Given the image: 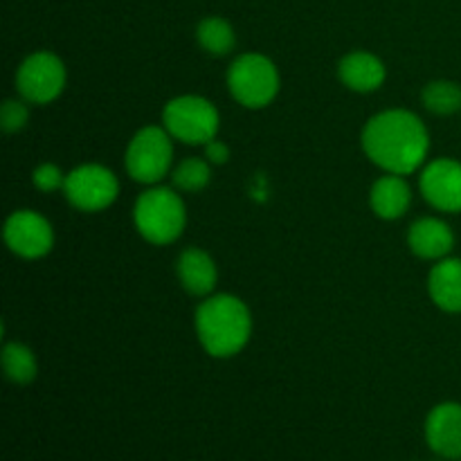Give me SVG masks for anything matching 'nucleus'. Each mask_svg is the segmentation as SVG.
Instances as JSON below:
<instances>
[{
    "instance_id": "f257e3e1",
    "label": "nucleus",
    "mask_w": 461,
    "mask_h": 461,
    "mask_svg": "<svg viewBox=\"0 0 461 461\" xmlns=\"http://www.w3.org/2000/svg\"><path fill=\"white\" fill-rule=\"evenodd\" d=\"M363 149L369 160L387 174H414L426 162L430 135L414 113L394 108L374 115L365 124Z\"/></svg>"
},
{
    "instance_id": "f03ea898",
    "label": "nucleus",
    "mask_w": 461,
    "mask_h": 461,
    "mask_svg": "<svg viewBox=\"0 0 461 461\" xmlns=\"http://www.w3.org/2000/svg\"><path fill=\"white\" fill-rule=\"evenodd\" d=\"M196 333L207 354L232 358L250 340L252 315L239 297L216 293L196 309Z\"/></svg>"
},
{
    "instance_id": "7ed1b4c3",
    "label": "nucleus",
    "mask_w": 461,
    "mask_h": 461,
    "mask_svg": "<svg viewBox=\"0 0 461 461\" xmlns=\"http://www.w3.org/2000/svg\"><path fill=\"white\" fill-rule=\"evenodd\" d=\"M133 221L138 232L156 246L174 243L187 223V210L180 194L171 187L151 185L133 207Z\"/></svg>"
},
{
    "instance_id": "20e7f679",
    "label": "nucleus",
    "mask_w": 461,
    "mask_h": 461,
    "mask_svg": "<svg viewBox=\"0 0 461 461\" xmlns=\"http://www.w3.org/2000/svg\"><path fill=\"white\" fill-rule=\"evenodd\" d=\"M221 117L214 104L198 95L174 97L162 111V126L174 140L192 147H205L219 133Z\"/></svg>"
},
{
    "instance_id": "39448f33",
    "label": "nucleus",
    "mask_w": 461,
    "mask_h": 461,
    "mask_svg": "<svg viewBox=\"0 0 461 461\" xmlns=\"http://www.w3.org/2000/svg\"><path fill=\"white\" fill-rule=\"evenodd\" d=\"M230 95L246 108H264L277 97V66L264 54H241L228 70Z\"/></svg>"
},
{
    "instance_id": "423d86ee",
    "label": "nucleus",
    "mask_w": 461,
    "mask_h": 461,
    "mask_svg": "<svg viewBox=\"0 0 461 461\" xmlns=\"http://www.w3.org/2000/svg\"><path fill=\"white\" fill-rule=\"evenodd\" d=\"M174 162V138L165 126H144L126 149V171L135 183L158 185Z\"/></svg>"
},
{
    "instance_id": "0eeeda50",
    "label": "nucleus",
    "mask_w": 461,
    "mask_h": 461,
    "mask_svg": "<svg viewBox=\"0 0 461 461\" xmlns=\"http://www.w3.org/2000/svg\"><path fill=\"white\" fill-rule=\"evenodd\" d=\"M66 66L52 52H34L21 63L16 75V88L30 104L54 102L66 88Z\"/></svg>"
},
{
    "instance_id": "6e6552de",
    "label": "nucleus",
    "mask_w": 461,
    "mask_h": 461,
    "mask_svg": "<svg viewBox=\"0 0 461 461\" xmlns=\"http://www.w3.org/2000/svg\"><path fill=\"white\" fill-rule=\"evenodd\" d=\"M63 194L77 210L102 212L115 203L120 183H117V176L106 167L81 165L66 176Z\"/></svg>"
},
{
    "instance_id": "1a4fd4ad",
    "label": "nucleus",
    "mask_w": 461,
    "mask_h": 461,
    "mask_svg": "<svg viewBox=\"0 0 461 461\" xmlns=\"http://www.w3.org/2000/svg\"><path fill=\"white\" fill-rule=\"evenodd\" d=\"M5 243L23 259H41L52 250L54 230L39 212L18 210L5 223Z\"/></svg>"
},
{
    "instance_id": "9d476101",
    "label": "nucleus",
    "mask_w": 461,
    "mask_h": 461,
    "mask_svg": "<svg viewBox=\"0 0 461 461\" xmlns=\"http://www.w3.org/2000/svg\"><path fill=\"white\" fill-rule=\"evenodd\" d=\"M423 198L439 212H461V162L432 160L419 180Z\"/></svg>"
},
{
    "instance_id": "9b49d317",
    "label": "nucleus",
    "mask_w": 461,
    "mask_h": 461,
    "mask_svg": "<svg viewBox=\"0 0 461 461\" xmlns=\"http://www.w3.org/2000/svg\"><path fill=\"white\" fill-rule=\"evenodd\" d=\"M426 441L439 457L461 459V403H441L426 419Z\"/></svg>"
},
{
    "instance_id": "f8f14e48",
    "label": "nucleus",
    "mask_w": 461,
    "mask_h": 461,
    "mask_svg": "<svg viewBox=\"0 0 461 461\" xmlns=\"http://www.w3.org/2000/svg\"><path fill=\"white\" fill-rule=\"evenodd\" d=\"M338 77L354 93H374L385 84V63L372 52L356 50L338 63Z\"/></svg>"
},
{
    "instance_id": "ddd939ff",
    "label": "nucleus",
    "mask_w": 461,
    "mask_h": 461,
    "mask_svg": "<svg viewBox=\"0 0 461 461\" xmlns=\"http://www.w3.org/2000/svg\"><path fill=\"white\" fill-rule=\"evenodd\" d=\"M408 246L421 259H435L441 261L450 255L455 246V234L441 219H419L412 223L408 232Z\"/></svg>"
},
{
    "instance_id": "4468645a",
    "label": "nucleus",
    "mask_w": 461,
    "mask_h": 461,
    "mask_svg": "<svg viewBox=\"0 0 461 461\" xmlns=\"http://www.w3.org/2000/svg\"><path fill=\"white\" fill-rule=\"evenodd\" d=\"M176 270H178V279L185 291L196 297H210L219 279L214 259L201 248H187L178 257Z\"/></svg>"
},
{
    "instance_id": "2eb2a0df",
    "label": "nucleus",
    "mask_w": 461,
    "mask_h": 461,
    "mask_svg": "<svg viewBox=\"0 0 461 461\" xmlns=\"http://www.w3.org/2000/svg\"><path fill=\"white\" fill-rule=\"evenodd\" d=\"M369 203H372L374 214L385 221H396L410 210L412 189H410L408 180L403 176L387 174L372 185Z\"/></svg>"
},
{
    "instance_id": "dca6fc26",
    "label": "nucleus",
    "mask_w": 461,
    "mask_h": 461,
    "mask_svg": "<svg viewBox=\"0 0 461 461\" xmlns=\"http://www.w3.org/2000/svg\"><path fill=\"white\" fill-rule=\"evenodd\" d=\"M428 293L441 311L461 313V259H441L428 275Z\"/></svg>"
},
{
    "instance_id": "f3484780",
    "label": "nucleus",
    "mask_w": 461,
    "mask_h": 461,
    "mask_svg": "<svg viewBox=\"0 0 461 461\" xmlns=\"http://www.w3.org/2000/svg\"><path fill=\"white\" fill-rule=\"evenodd\" d=\"M196 39L201 43V48L207 54H214V57H223L237 43V36H234L232 25H230L225 18L221 16H210L205 21L198 23L196 27Z\"/></svg>"
},
{
    "instance_id": "a211bd4d",
    "label": "nucleus",
    "mask_w": 461,
    "mask_h": 461,
    "mask_svg": "<svg viewBox=\"0 0 461 461\" xmlns=\"http://www.w3.org/2000/svg\"><path fill=\"white\" fill-rule=\"evenodd\" d=\"M3 369L9 381L16 385H27L36 378L39 365H36L30 347L21 345V342H7L3 349Z\"/></svg>"
},
{
    "instance_id": "6ab92c4d",
    "label": "nucleus",
    "mask_w": 461,
    "mask_h": 461,
    "mask_svg": "<svg viewBox=\"0 0 461 461\" xmlns=\"http://www.w3.org/2000/svg\"><path fill=\"white\" fill-rule=\"evenodd\" d=\"M423 106L435 115H455L461 111V86L455 81H430L421 93Z\"/></svg>"
},
{
    "instance_id": "aec40b11",
    "label": "nucleus",
    "mask_w": 461,
    "mask_h": 461,
    "mask_svg": "<svg viewBox=\"0 0 461 461\" xmlns=\"http://www.w3.org/2000/svg\"><path fill=\"white\" fill-rule=\"evenodd\" d=\"M171 180H174V187L178 192H203L212 180L210 162L203 160V158H187V160H183L176 167L174 174H171Z\"/></svg>"
},
{
    "instance_id": "412c9836",
    "label": "nucleus",
    "mask_w": 461,
    "mask_h": 461,
    "mask_svg": "<svg viewBox=\"0 0 461 461\" xmlns=\"http://www.w3.org/2000/svg\"><path fill=\"white\" fill-rule=\"evenodd\" d=\"M30 120V108L25 106V102H18V99H7L0 108V126H3L5 133H16Z\"/></svg>"
},
{
    "instance_id": "4be33fe9",
    "label": "nucleus",
    "mask_w": 461,
    "mask_h": 461,
    "mask_svg": "<svg viewBox=\"0 0 461 461\" xmlns=\"http://www.w3.org/2000/svg\"><path fill=\"white\" fill-rule=\"evenodd\" d=\"M32 183H34V187L41 189L43 194L57 192V189L66 187V174H63L57 165H52V162H45V165L34 169Z\"/></svg>"
},
{
    "instance_id": "5701e85b",
    "label": "nucleus",
    "mask_w": 461,
    "mask_h": 461,
    "mask_svg": "<svg viewBox=\"0 0 461 461\" xmlns=\"http://www.w3.org/2000/svg\"><path fill=\"white\" fill-rule=\"evenodd\" d=\"M230 158V147L225 142H221V140H210V142L205 144V160L210 162V165H225Z\"/></svg>"
},
{
    "instance_id": "b1692460",
    "label": "nucleus",
    "mask_w": 461,
    "mask_h": 461,
    "mask_svg": "<svg viewBox=\"0 0 461 461\" xmlns=\"http://www.w3.org/2000/svg\"><path fill=\"white\" fill-rule=\"evenodd\" d=\"M459 461H461V459H459Z\"/></svg>"
}]
</instances>
